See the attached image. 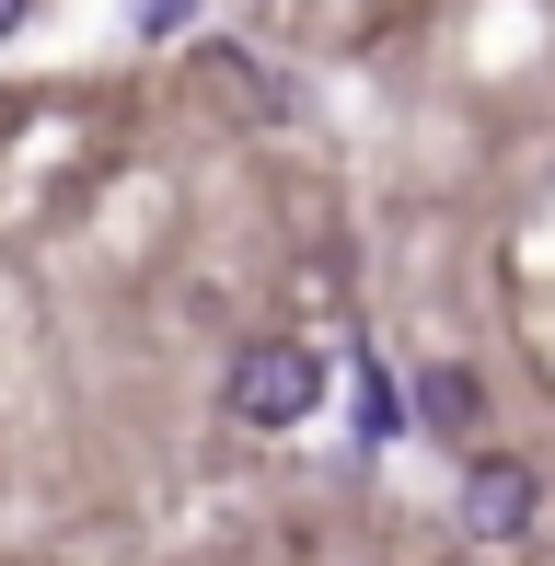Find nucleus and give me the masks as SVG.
<instances>
[{"mask_svg": "<svg viewBox=\"0 0 555 566\" xmlns=\"http://www.w3.org/2000/svg\"><path fill=\"white\" fill-rule=\"evenodd\" d=\"M313 405H324V358H313V347L266 336V347L232 358V417H243V428H301Z\"/></svg>", "mask_w": 555, "mask_h": 566, "instance_id": "f257e3e1", "label": "nucleus"}, {"mask_svg": "<svg viewBox=\"0 0 555 566\" xmlns=\"http://www.w3.org/2000/svg\"><path fill=\"white\" fill-rule=\"evenodd\" d=\"M533 509H544V485H533V462H510V451H486L463 474V521L486 532V544H521L533 532Z\"/></svg>", "mask_w": 555, "mask_h": 566, "instance_id": "f03ea898", "label": "nucleus"}, {"mask_svg": "<svg viewBox=\"0 0 555 566\" xmlns=\"http://www.w3.org/2000/svg\"><path fill=\"white\" fill-rule=\"evenodd\" d=\"M474 405H486V394H474V370H451V358L417 381V428H451V440H463V428H474Z\"/></svg>", "mask_w": 555, "mask_h": 566, "instance_id": "7ed1b4c3", "label": "nucleus"}, {"mask_svg": "<svg viewBox=\"0 0 555 566\" xmlns=\"http://www.w3.org/2000/svg\"><path fill=\"white\" fill-rule=\"evenodd\" d=\"M394 428H406V394L383 370H359V440H394Z\"/></svg>", "mask_w": 555, "mask_h": 566, "instance_id": "20e7f679", "label": "nucleus"}, {"mask_svg": "<svg viewBox=\"0 0 555 566\" xmlns=\"http://www.w3.org/2000/svg\"><path fill=\"white\" fill-rule=\"evenodd\" d=\"M128 12L150 23V35H174V23H186V0H128Z\"/></svg>", "mask_w": 555, "mask_h": 566, "instance_id": "39448f33", "label": "nucleus"}, {"mask_svg": "<svg viewBox=\"0 0 555 566\" xmlns=\"http://www.w3.org/2000/svg\"><path fill=\"white\" fill-rule=\"evenodd\" d=\"M12 23H23V0H0V35H12Z\"/></svg>", "mask_w": 555, "mask_h": 566, "instance_id": "423d86ee", "label": "nucleus"}]
</instances>
